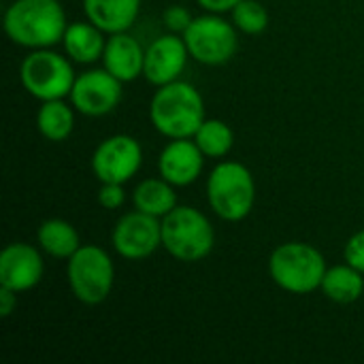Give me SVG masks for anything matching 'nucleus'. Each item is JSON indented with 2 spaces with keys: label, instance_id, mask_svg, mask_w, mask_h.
Masks as SVG:
<instances>
[{
  "label": "nucleus",
  "instance_id": "nucleus-1",
  "mask_svg": "<svg viewBox=\"0 0 364 364\" xmlns=\"http://www.w3.org/2000/svg\"><path fill=\"white\" fill-rule=\"evenodd\" d=\"M6 36L26 49H47L62 43L68 28L60 0H13L4 11Z\"/></svg>",
  "mask_w": 364,
  "mask_h": 364
},
{
  "label": "nucleus",
  "instance_id": "nucleus-2",
  "mask_svg": "<svg viewBox=\"0 0 364 364\" xmlns=\"http://www.w3.org/2000/svg\"><path fill=\"white\" fill-rule=\"evenodd\" d=\"M205 100L188 81H171L160 85L149 102L151 126L171 139H192L205 122Z\"/></svg>",
  "mask_w": 364,
  "mask_h": 364
},
{
  "label": "nucleus",
  "instance_id": "nucleus-3",
  "mask_svg": "<svg viewBox=\"0 0 364 364\" xmlns=\"http://www.w3.org/2000/svg\"><path fill=\"white\" fill-rule=\"evenodd\" d=\"M326 269L324 254L316 245L303 241L282 243L269 258L273 284L290 294H311L320 290Z\"/></svg>",
  "mask_w": 364,
  "mask_h": 364
},
{
  "label": "nucleus",
  "instance_id": "nucleus-4",
  "mask_svg": "<svg viewBox=\"0 0 364 364\" xmlns=\"http://www.w3.org/2000/svg\"><path fill=\"white\" fill-rule=\"evenodd\" d=\"M207 203L224 222H243L256 205L252 171L235 160L215 164L207 177Z\"/></svg>",
  "mask_w": 364,
  "mask_h": 364
},
{
  "label": "nucleus",
  "instance_id": "nucleus-5",
  "mask_svg": "<svg viewBox=\"0 0 364 364\" xmlns=\"http://www.w3.org/2000/svg\"><path fill=\"white\" fill-rule=\"evenodd\" d=\"M215 245V230L209 218L188 205H177L162 218V250L179 262L205 260Z\"/></svg>",
  "mask_w": 364,
  "mask_h": 364
},
{
  "label": "nucleus",
  "instance_id": "nucleus-6",
  "mask_svg": "<svg viewBox=\"0 0 364 364\" xmlns=\"http://www.w3.org/2000/svg\"><path fill=\"white\" fill-rule=\"evenodd\" d=\"M66 279L73 296L83 305H100L115 284V264L98 245H81L66 264Z\"/></svg>",
  "mask_w": 364,
  "mask_h": 364
},
{
  "label": "nucleus",
  "instance_id": "nucleus-7",
  "mask_svg": "<svg viewBox=\"0 0 364 364\" xmlns=\"http://www.w3.org/2000/svg\"><path fill=\"white\" fill-rule=\"evenodd\" d=\"M19 79L32 98L45 102L70 96L77 75L73 70L70 58H64L62 53L47 47L30 49V53L21 60Z\"/></svg>",
  "mask_w": 364,
  "mask_h": 364
},
{
  "label": "nucleus",
  "instance_id": "nucleus-8",
  "mask_svg": "<svg viewBox=\"0 0 364 364\" xmlns=\"http://www.w3.org/2000/svg\"><path fill=\"white\" fill-rule=\"evenodd\" d=\"M181 36L188 45L190 58L205 66H222L230 62L239 49L237 26L218 13L194 17Z\"/></svg>",
  "mask_w": 364,
  "mask_h": 364
},
{
  "label": "nucleus",
  "instance_id": "nucleus-9",
  "mask_svg": "<svg viewBox=\"0 0 364 364\" xmlns=\"http://www.w3.org/2000/svg\"><path fill=\"white\" fill-rule=\"evenodd\" d=\"M143 166V147L130 134H113L96 145L92 173L100 183H126Z\"/></svg>",
  "mask_w": 364,
  "mask_h": 364
},
{
  "label": "nucleus",
  "instance_id": "nucleus-10",
  "mask_svg": "<svg viewBox=\"0 0 364 364\" xmlns=\"http://www.w3.org/2000/svg\"><path fill=\"white\" fill-rule=\"evenodd\" d=\"M111 245L126 260H145L162 247V220L139 209L124 213L113 226Z\"/></svg>",
  "mask_w": 364,
  "mask_h": 364
},
{
  "label": "nucleus",
  "instance_id": "nucleus-11",
  "mask_svg": "<svg viewBox=\"0 0 364 364\" xmlns=\"http://www.w3.org/2000/svg\"><path fill=\"white\" fill-rule=\"evenodd\" d=\"M122 81L113 77L105 66L90 68L77 75L70 90V105L75 111L87 117H102L117 109L122 100Z\"/></svg>",
  "mask_w": 364,
  "mask_h": 364
},
{
  "label": "nucleus",
  "instance_id": "nucleus-12",
  "mask_svg": "<svg viewBox=\"0 0 364 364\" xmlns=\"http://www.w3.org/2000/svg\"><path fill=\"white\" fill-rule=\"evenodd\" d=\"M45 262L41 252L23 241L9 243L0 252V286L21 294L36 288L43 279Z\"/></svg>",
  "mask_w": 364,
  "mask_h": 364
},
{
  "label": "nucleus",
  "instance_id": "nucleus-13",
  "mask_svg": "<svg viewBox=\"0 0 364 364\" xmlns=\"http://www.w3.org/2000/svg\"><path fill=\"white\" fill-rule=\"evenodd\" d=\"M188 55L190 51L183 36L175 32L162 34L145 49L143 77L147 79V83L156 87L177 81L188 64Z\"/></svg>",
  "mask_w": 364,
  "mask_h": 364
},
{
  "label": "nucleus",
  "instance_id": "nucleus-14",
  "mask_svg": "<svg viewBox=\"0 0 364 364\" xmlns=\"http://www.w3.org/2000/svg\"><path fill=\"white\" fill-rule=\"evenodd\" d=\"M205 158L194 139H171L158 156V173L175 188H186L203 175Z\"/></svg>",
  "mask_w": 364,
  "mask_h": 364
},
{
  "label": "nucleus",
  "instance_id": "nucleus-15",
  "mask_svg": "<svg viewBox=\"0 0 364 364\" xmlns=\"http://www.w3.org/2000/svg\"><path fill=\"white\" fill-rule=\"evenodd\" d=\"M102 66L113 77H117L122 83H130L143 75L145 49L128 32L109 34L107 45H105V53H102Z\"/></svg>",
  "mask_w": 364,
  "mask_h": 364
},
{
  "label": "nucleus",
  "instance_id": "nucleus-16",
  "mask_svg": "<svg viewBox=\"0 0 364 364\" xmlns=\"http://www.w3.org/2000/svg\"><path fill=\"white\" fill-rule=\"evenodd\" d=\"M85 17L105 34L128 32L141 11V0H83Z\"/></svg>",
  "mask_w": 364,
  "mask_h": 364
},
{
  "label": "nucleus",
  "instance_id": "nucleus-17",
  "mask_svg": "<svg viewBox=\"0 0 364 364\" xmlns=\"http://www.w3.org/2000/svg\"><path fill=\"white\" fill-rule=\"evenodd\" d=\"M62 45H64L66 55L73 62L94 64V62L102 60L107 38H105V32L87 19V21L68 23L64 38H62Z\"/></svg>",
  "mask_w": 364,
  "mask_h": 364
},
{
  "label": "nucleus",
  "instance_id": "nucleus-18",
  "mask_svg": "<svg viewBox=\"0 0 364 364\" xmlns=\"http://www.w3.org/2000/svg\"><path fill=\"white\" fill-rule=\"evenodd\" d=\"M36 241H38V247L47 256L58 258V260H68L81 247L77 228L62 218L45 220L36 230Z\"/></svg>",
  "mask_w": 364,
  "mask_h": 364
},
{
  "label": "nucleus",
  "instance_id": "nucleus-19",
  "mask_svg": "<svg viewBox=\"0 0 364 364\" xmlns=\"http://www.w3.org/2000/svg\"><path fill=\"white\" fill-rule=\"evenodd\" d=\"M320 290L328 301L337 305H352L364 294V273L348 262L328 267Z\"/></svg>",
  "mask_w": 364,
  "mask_h": 364
},
{
  "label": "nucleus",
  "instance_id": "nucleus-20",
  "mask_svg": "<svg viewBox=\"0 0 364 364\" xmlns=\"http://www.w3.org/2000/svg\"><path fill=\"white\" fill-rule=\"evenodd\" d=\"M36 128L41 136L51 143L66 141L75 128V107L66 105L64 98L41 102L36 111Z\"/></svg>",
  "mask_w": 364,
  "mask_h": 364
},
{
  "label": "nucleus",
  "instance_id": "nucleus-21",
  "mask_svg": "<svg viewBox=\"0 0 364 364\" xmlns=\"http://www.w3.org/2000/svg\"><path fill=\"white\" fill-rule=\"evenodd\" d=\"M132 203H134V209L162 220L166 213H171L177 207L175 186L168 183L164 177L143 179L132 192Z\"/></svg>",
  "mask_w": 364,
  "mask_h": 364
},
{
  "label": "nucleus",
  "instance_id": "nucleus-22",
  "mask_svg": "<svg viewBox=\"0 0 364 364\" xmlns=\"http://www.w3.org/2000/svg\"><path fill=\"white\" fill-rule=\"evenodd\" d=\"M192 139L196 141V145L207 158H215V160L226 158L235 145V132L222 119H205Z\"/></svg>",
  "mask_w": 364,
  "mask_h": 364
},
{
  "label": "nucleus",
  "instance_id": "nucleus-23",
  "mask_svg": "<svg viewBox=\"0 0 364 364\" xmlns=\"http://www.w3.org/2000/svg\"><path fill=\"white\" fill-rule=\"evenodd\" d=\"M232 23L239 32L258 36L269 28V11L258 0H241L232 9Z\"/></svg>",
  "mask_w": 364,
  "mask_h": 364
},
{
  "label": "nucleus",
  "instance_id": "nucleus-24",
  "mask_svg": "<svg viewBox=\"0 0 364 364\" xmlns=\"http://www.w3.org/2000/svg\"><path fill=\"white\" fill-rule=\"evenodd\" d=\"M192 15L186 6L181 4H173L168 9H164L162 13V23L166 26L168 32H175V34H183L188 30V26L192 23Z\"/></svg>",
  "mask_w": 364,
  "mask_h": 364
},
{
  "label": "nucleus",
  "instance_id": "nucleus-25",
  "mask_svg": "<svg viewBox=\"0 0 364 364\" xmlns=\"http://www.w3.org/2000/svg\"><path fill=\"white\" fill-rule=\"evenodd\" d=\"M98 205L107 211H115L126 203V192L124 183H100L98 190Z\"/></svg>",
  "mask_w": 364,
  "mask_h": 364
},
{
  "label": "nucleus",
  "instance_id": "nucleus-26",
  "mask_svg": "<svg viewBox=\"0 0 364 364\" xmlns=\"http://www.w3.org/2000/svg\"><path fill=\"white\" fill-rule=\"evenodd\" d=\"M343 258L348 264H352L354 269H358L360 273H364V230L354 232L346 247H343Z\"/></svg>",
  "mask_w": 364,
  "mask_h": 364
},
{
  "label": "nucleus",
  "instance_id": "nucleus-27",
  "mask_svg": "<svg viewBox=\"0 0 364 364\" xmlns=\"http://www.w3.org/2000/svg\"><path fill=\"white\" fill-rule=\"evenodd\" d=\"M198 6H203L207 13H218V15H224V13H232V9L241 2V0H196Z\"/></svg>",
  "mask_w": 364,
  "mask_h": 364
},
{
  "label": "nucleus",
  "instance_id": "nucleus-28",
  "mask_svg": "<svg viewBox=\"0 0 364 364\" xmlns=\"http://www.w3.org/2000/svg\"><path fill=\"white\" fill-rule=\"evenodd\" d=\"M17 307V292L0 286V318H9Z\"/></svg>",
  "mask_w": 364,
  "mask_h": 364
}]
</instances>
